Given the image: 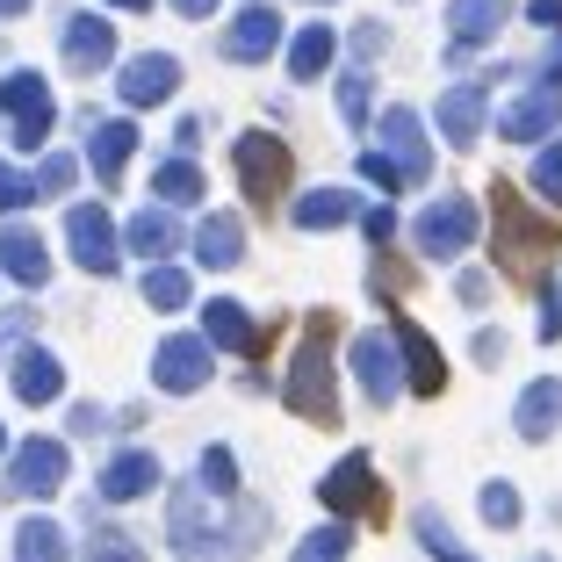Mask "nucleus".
Segmentation results:
<instances>
[{"label":"nucleus","mask_w":562,"mask_h":562,"mask_svg":"<svg viewBox=\"0 0 562 562\" xmlns=\"http://www.w3.org/2000/svg\"><path fill=\"white\" fill-rule=\"evenodd\" d=\"M166 533H173L181 562H246L252 548L267 541V513L246 505V497H210L195 476H188L181 491H173Z\"/></svg>","instance_id":"f257e3e1"},{"label":"nucleus","mask_w":562,"mask_h":562,"mask_svg":"<svg viewBox=\"0 0 562 562\" xmlns=\"http://www.w3.org/2000/svg\"><path fill=\"white\" fill-rule=\"evenodd\" d=\"M555 246H562V224H548L541 210L519 202V188L497 181L491 188V252H497V267H505L513 281H533Z\"/></svg>","instance_id":"f03ea898"},{"label":"nucleus","mask_w":562,"mask_h":562,"mask_svg":"<svg viewBox=\"0 0 562 562\" xmlns=\"http://www.w3.org/2000/svg\"><path fill=\"white\" fill-rule=\"evenodd\" d=\"M331 331H339V317L317 311L296 361H289V412H303L311 426H339V404H331Z\"/></svg>","instance_id":"7ed1b4c3"},{"label":"nucleus","mask_w":562,"mask_h":562,"mask_svg":"<svg viewBox=\"0 0 562 562\" xmlns=\"http://www.w3.org/2000/svg\"><path fill=\"white\" fill-rule=\"evenodd\" d=\"M476 202L469 195H440V202H426L418 210V224H412V246L426 252V260H454V252H469L476 246Z\"/></svg>","instance_id":"20e7f679"},{"label":"nucleus","mask_w":562,"mask_h":562,"mask_svg":"<svg viewBox=\"0 0 562 562\" xmlns=\"http://www.w3.org/2000/svg\"><path fill=\"white\" fill-rule=\"evenodd\" d=\"M232 159H238V188H246L252 202H281V188H289V145H281L274 131H246L232 145Z\"/></svg>","instance_id":"39448f33"},{"label":"nucleus","mask_w":562,"mask_h":562,"mask_svg":"<svg viewBox=\"0 0 562 562\" xmlns=\"http://www.w3.org/2000/svg\"><path fill=\"white\" fill-rule=\"evenodd\" d=\"M317 497H325V513H347V519H382V505H390V491H382L368 454H347V462L317 483Z\"/></svg>","instance_id":"423d86ee"},{"label":"nucleus","mask_w":562,"mask_h":562,"mask_svg":"<svg viewBox=\"0 0 562 562\" xmlns=\"http://www.w3.org/2000/svg\"><path fill=\"white\" fill-rule=\"evenodd\" d=\"M382 159L404 173V188H418L432 173V145H426V123L412 116V109H382Z\"/></svg>","instance_id":"0eeeda50"},{"label":"nucleus","mask_w":562,"mask_h":562,"mask_svg":"<svg viewBox=\"0 0 562 562\" xmlns=\"http://www.w3.org/2000/svg\"><path fill=\"white\" fill-rule=\"evenodd\" d=\"M0 109H8V137H15L22 151H36L44 145V131H50V87L36 80V72H15V80H0Z\"/></svg>","instance_id":"6e6552de"},{"label":"nucleus","mask_w":562,"mask_h":562,"mask_svg":"<svg viewBox=\"0 0 562 562\" xmlns=\"http://www.w3.org/2000/svg\"><path fill=\"white\" fill-rule=\"evenodd\" d=\"M66 246H72V260H80L87 274H116V260H123L116 224H109V210H94V202L66 216Z\"/></svg>","instance_id":"1a4fd4ad"},{"label":"nucleus","mask_w":562,"mask_h":562,"mask_svg":"<svg viewBox=\"0 0 562 562\" xmlns=\"http://www.w3.org/2000/svg\"><path fill=\"white\" fill-rule=\"evenodd\" d=\"M66 469H72V454L58 440L15 447V462H8V497H50L58 483H66Z\"/></svg>","instance_id":"9d476101"},{"label":"nucleus","mask_w":562,"mask_h":562,"mask_svg":"<svg viewBox=\"0 0 562 562\" xmlns=\"http://www.w3.org/2000/svg\"><path fill=\"white\" fill-rule=\"evenodd\" d=\"M151 382H159L166 397H188V390H202L210 382V339H159V353H151Z\"/></svg>","instance_id":"9b49d317"},{"label":"nucleus","mask_w":562,"mask_h":562,"mask_svg":"<svg viewBox=\"0 0 562 562\" xmlns=\"http://www.w3.org/2000/svg\"><path fill=\"white\" fill-rule=\"evenodd\" d=\"M353 375H361V390L375 404H390L404 390V361H397V339L390 331H361L353 339Z\"/></svg>","instance_id":"f8f14e48"},{"label":"nucleus","mask_w":562,"mask_h":562,"mask_svg":"<svg viewBox=\"0 0 562 562\" xmlns=\"http://www.w3.org/2000/svg\"><path fill=\"white\" fill-rule=\"evenodd\" d=\"M173 87H181V58H166V50H145V58H131V66H123L116 94H123V109H159Z\"/></svg>","instance_id":"ddd939ff"},{"label":"nucleus","mask_w":562,"mask_h":562,"mask_svg":"<svg viewBox=\"0 0 562 562\" xmlns=\"http://www.w3.org/2000/svg\"><path fill=\"white\" fill-rule=\"evenodd\" d=\"M555 123H562V87H548V80H541V87H527V94H519L513 109L497 116V131L513 137V145H541Z\"/></svg>","instance_id":"4468645a"},{"label":"nucleus","mask_w":562,"mask_h":562,"mask_svg":"<svg viewBox=\"0 0 562 562\" xmlns=\"http://www.w3.org/2000/svg\"><path fill=\"white\" fill-rule=\"evenodd\" d=\"M390 339H397L404 382H412L418 397H440V390H447V361H440V347H432V339L412 325V317H397V331H390Z\"/></svg>","instance_id":"2eb2a0df"},{"label":"nucleus","mask_w":562,"mask_h":562,"mask_svg":"<svg viewBox=\"0 0 562 562\" xmlns=\"http://www.w3.org/2000/svg\"><path fill=\"white\" fill-rule=\"evenodd\" d=\"M202 339H210V347H224V353H260L267 347L260 325H252V311H246V303H232V296L202 303Z\"/></svg>","instance_id":"dca6fc26"},{"label":"nucleus","mask_w":562,"mask_h":562,"mask_svg":"<svg viewBox=\"0 0 562 562\" xmlns=\"http://www.w3.org/2000/svg\"><path fill=\"white\" fill-rule=\"evenodd\" d=\"M505 15H513V0H454V8H447V30H454V50H447V58H469L476 44H491V36L505 30Z\"/></svg>","instance_id":"f3484780"},{"label":"nucleus","mask_w":562,"mask_h":562,"mask_svg":"<svg viewBox=\"0 0 562 562\" xmlns=\"http://www.w3.org/2000/svg\"><path fill=\"white\" fill-rule=\"evenodd\" d=\"M274 44H281V15L274 8H246V15L224 30V58H238V66H260Z\"/></svg>","instance_id":"a211bd4d"},{"label":"nucleus","mask_w":562,"mask_h":562,"mask_svg":"<svg viewBox=\"0 0 562 562\" xmlns=\"http://www.w3.org/2000/svg\"><path fill=\"white\" fill-rule=\"evenodd\" d=\"M432 116H440V137H447V145L469 151L483 137V87H447Z\"/></svg>","instance_id":"6ab92c4d"},{"label":"nucleus","mask_w":562,"mask_h":562,"mask_svg":"<svg viewBox=\"0 0 562 562\" xmlns=\"http://www.w3.org/2000/svg\"><path fill=\"white\" fill-rule=\"evenodd\" d=\"M109 50H116V36H109L101 15H72L66 22V66L72 72H101V66H109Z\"/></svg>","instance_id":"aec40b11"},{"label":"nucleus","mask_w":562,"mask_h":562,"mask_svg":"<svg viewBox=\"0 0 562 562\" xmlns=\"http://www.w3.org/2000/svg\"><path fill=\"white\" fill-rule=\"evenodd\" d=\"M0 267L22 281V289H36V281H50V252L36 246V232H22V224H0Z\"/></svg>","instance_id":"412c9836"},{"label":"nucleus","mask_w":562,"mask_h":562,"mask_svg":"<svg viewBox=\"0 0 562 562\" xmlns=\"http://www.w3.org/2000/svg\"><path fill=\"white\" fill-rule=\"evenodd\" d=\"M58 390H66V368L50 361L44 347H22V353H15V397H22V404H50Z\"/></svg>","instance_id":"4be33fe9"},{"label":"nucleus","mask_w":562,"mask_h":562,"mask_svg":"<svg viewBox=\"0 0 562 562\" xmlns=\"http://www.w3.org/2000/svg\"><path fill=\"white\" fill-rule=\"evenodd\" d=\"M195 260L202 267H238V260H246V224H238V216H202Z\"/></svg>","instance_id":"5701e85b"},{"label":"nucleus","mask_w":562,"mask_h":562,"mask_svg":"<svg viewBox=\"0 0 562 562\" xmlns=\"http://www.w3.org/2000/svg\"><path fill=\"white\" fill-rule=\"evenodd\" d=\"M513 426H519V440H548L562 426V382H533L527 397H519Z\"/></svg>","instance_id":"b1692460"},{"label":"nucleus","mask_w":562,"mask_h":562,"mask_svg":"<svg viewBox=\"0 0 562 562\" xmlns=\"http://www.w3.org/2000/svg\"><path fill=\"white\" fill-rule=\"evenodd\" d=\"M151 483H159V462H151V454H137V447H123L116 462L101 469V497H145Z\"/></svg>","instance_id":"393cba45"},{"label":"nucleus","mask_w":562,"mask_h":562,"mask_svg":"<svg viewBox=\"0 0 562 562\" xmlns=\"http://www.w3.org/2000/svg\"><path fill=\"white\" fill-rule=\"evenodd\" d=\"M353 216H361V202H353L347 188H311V195L296 202L303 232H331V224H353Z\"/></svg>","instance_id":"a878e982"},{"label":"nucleus","mask_w":562,"mask_h":562,"mask_svg":"<svg viewBox=\"0 0 562 562\" xmlns=\"http://www.w3.org/2000/svg\"><path fill=\"white\" fill-rule=\"evenodd\" d=\"M131 151H137V131H131V123H101V131H94V145H87V166H94L101 181H123Z\"/></svg>","instance_id":"bb28decb"},{"label":"nucleus","mask_w":562,"mask_h":562,"mask_svg":"<svg viewBox=\"0 0 562 562\" xmlns=\"http://www.w3.org/2000/svg\"><path fill=\"white\" fill-rule=\"evenodd\" d=\"M123 246L137 252V260H166V252L181 246V224L166 210H145V216H131V232H123Z\"/></svg>","instance_id":"cd10ccee"},{"label":"nucleus","mask_w":562,"mask_h":562,"mask_svg":"<svg viewBox=\"0 0 562 562\" xmlns=\"http://www.w3.org/2000/svg\"><path fill=\"white\" fill-rule=\"evenodd\" d=\"M15 562H66V533L50 519H22L15 527Z\"/></svg>","instance_id":"c85d7f7f"},{"label":"nucleus","mask_w":562,"mask_h":562,"mask_svg":"<svg viewBox=\"0 0 562 562\" xmlns=\"http://www.w3.org/2000/svg\"><path fill=\"white\" fill-rule=\"evenodd\" d=\"M325 66H331V30H317V22H311V30L289 44V72H296V80H317Z\"/></svg>","instance_id":"c756f323"},{"label":"nucleus","mask_w":562,"mask_h":562,"mask_svg":"<svg viewBox=\"0 0 562 562\" xmlns=\"http://www.w3.org/2000/svg\"><path fill=\"white\" fill-rule=\"evenodd\" d=\"M188 296H195V289H188L181 267H151V274H145V303H151V311H181Z\"/></svg>","instance_id":"7c9ffc66"},{"label":"nucleus","mask_w":562,"mask_h":562,"mask_svg":"<svg viewBox=\"0 0 562 562\" xmlns=\"http://www.w3.org/2000/svg\"><path fill=\"white\" fill-rule=\"evenodd\" d=\"M195 483L210 497H238V462H232V447H210L202 454V469H195Z\"/></svg>","instance_id":"2f4dec72"},{"label":"nucleus","mask_w":562,"mask_h":562,"mask_svg":"<svg viewBox=\"0 0 562 562\" xmlns=\"http://www.w3.org/2000/svg\"><path fill=\"white\" fill-rule=\"evenodd\" d=\"M159 202H202V166L166 159L159 166Z\"/></svg>","instance_id":"473e14b6"},{"label":"nucleus","mask_w":562,"mask_h":562,"mask_svg":"<svg viewBox=\"0 0 562 562\" xmlns=\"http://www.w3.org/2000/svg\"><path fill=\"white\" fill-rule=\"evenodd\" d=\"M412 527H418V541H426V555H440V562H476L462 541H454V533H447V519H440V513H418Z\"/></svg>","instance_id":"72a5a7b5"},{"label":"nucleus","mask_w":562,"mask_h":562,"mask_svg":"<svg viewBox=\"0 0 562 562\" xmlns=\"http://www.w3.org/2000/svg\"><path fill=\"white\" fill-rule=\"evenodd\" d=\"M347 548H353L347 527H317V533L296 541V562H347Z\"/></svg>","instance_id":"f704fd0d"},{"label":"nucleus","mask_w":562,"mask_h":562,"mask_svg":"<svg viewBox=\"0 0 562 562\" xmlns=\"http://www.w3.org/2000/svg\"><path fill=\"white\" fill-rule=\"evenodd\" d=\"M533 188H541V202H548V210H562V137L533 151Z\"/></svg>","instance_id":"c9c22d12"},{"label":"nucleus","mask_w":562,"mask_h":562,"mask_svg":"<svg viewBox=\"0 0 562 562\" xmlns=\"http://www.w3.org/2000/svg\"><path fill=\"white\" fill-rule=\"evenodd\" d=\"M87 562H145V548H137L131 533H116V527H101L94 541H87Z\"/></svg>","instance_id":"e433bc0d"},{"label":"nucleus","mask_w":562,"mask_h":562,"mask_svg":"<svg viewBox=\"0 0 562 562\" xmlns=\"http://www.w3.org/2000/svg\"><path fill=\"white\" fill-rule=\"evenodd\" d=\"M483 519H491V527H519V491L513 483H483Z\"/></svg>","instance_id":"4c0bfd02"},{"label":"nucleus","mask_w":562,"mask_h":562,"mask_svg":"<svg viewBox=\"0 0 562 562\" xmlns=\"http://www.w3.org/2000/svg\"><path fill=\"white\" fill-rule=\"evenodd\" d=\"M72 173H80V159L50 151V159H44V173H36V195H66V188H72Z\"/></svg>","instance_id":"58836bf2"},{"label":"nucleus","mask_w":562,"mask_h":562,"mask_svg":"<svg viewBox=\"0 0 562 562\" xmlns=\"http://www.w3.org/2000/svg\"><path fill=\"white\" fill-rule=\"evenodd\" d=\"M22 202H36V181L15 173V166H0V210H22Z\"/></svg>","instance_id":"ea45409f"},{"label":"nucleus","mask_w":562,"mask_h":562,"mask_svg":"<svg viewBox=\"0 0 562 562\" xmlns=\"http://www.w3.org/2000/svg\"><path fill=\"white\" fill-rule=\"evenodd\" d=\"M339 116H347V123H368V80H361V72L339 87Z\"/></svg>","instance_id":"a19ab883"},{"label":"nucleus","mask_w":562,"mask_h":562,"mask_svg":"<svg viewBox=\"0 0 562 562\" xmlns=\"http://www.w3.org/2000/svg\"><path fill=\"white\" fill-rule=\"evenodd\" d=\"M361 173H368L375 188H404V173H397L390 159H382V151H361Z\"/></svg>","instance_id":"79ce46f5"},{"label":"nucleus","mask_w":562,"mask_h":562,"mask_svg":"<svg viewBox=\"0 0 562 562\" xmlns=\"http://www.w3.org/2000/svg\"><path fill=\"white\" fill-rule=\"evenodd\" d=\"M361 232L375 238V246H390V238H397V216L390 210H361Z\"/></svg>","instance_id":"37998d69"},{"label":"nucleus","mask_w":562,"mask_h":562,"mask_svg":"<svg viewBox=\"0 0 562 562\" xmlns=\"http://www.w3.org/2000/svg\"><path fill=\"white\" fill-rule=\"evenodd\" d=\"M527 15L541 22V30H555V36H562V0H527Z\"/></svg>","instance_id":"c03bdc74"},{"label":"nucleus","mask_w":562,"mask_h":562,"mask_svg":"<svg viewBox=\"0 0 562 562\" xmlns=\"http://www.w3.org/2000/svg\"><path fill=\"white\" fill-rule=\"evenodd\" d=\"M541 339H562V296H541Z\"/></svg>","instance_id":"a18cd8bd"},{"label":"nucleus","mask_w":562,"mask_h":562,"mask_svg":"<svg viewBox=\"0 0 562 562\" xmlns=\"http://www.w3.org/2000/svg\"><path fill=\"white\" fill-rule=\"evenodd\" d=\"M476 361H483V368L505 361V339H497V331H483V339H476Z\"/></svg>","instance_id":"49530a36"},{"label":"nucleus","mask_w":562,"mask_h":562,"mask_svg":"<svg viewBox=\"0 0 562 562\" xmlns=\"http://www.w3.org/2000/svg\"><path fill=\"white\" fill-rule=\"evenodd\" d=\"M173 8H181V15H195V22H202V15H210V8H216V0H173Z\"/></svg>","instance_id":"de8ad7c7"},{"label":"nucleus","mask_w":562,"mask_h":562,"mask_svg":"<svg viewBox=\"0 0 562 562\" xmlns=\"http://www.w3.org/2000/svg\"><path fill=\"white\" fill-rule=\"evenodd\" d=\"M22 8H30V0H0V15H22Z\"/></svg>","instance_id":"09e8293b"},{"label":"nucleus","mask_w":562,"mask_h":562,"mask_svg":"<svg viewBox=\"0 0 562 562\" xmlns=\"http://www.w3.org/2000/svg\"><path fill=\"white\" fill-rule=\"evenodd\" d=\"M116 8H151V0H116Z\"/></svg>","instance_id":"8fccbe9b"},{"label":"nucleus","mask_w":562,"mask_h":562,"mask_svg":"<svg viewBox=\"0 0 562 562\" xmlns=\"http://www.w3.org/2000/svg\"><path fill=\"white\" fill-rule=\"evenodd\" d=\"M0 447H8V432H0Z\"/></svg>","instance_id":"3c124183"},{"label":"nucleus","mask_w":562,"mask_h":562,"mask_svg":"<svg viewBox=\"0 0 562 562\" xmlns=\"http://www.w3.org/2000/svg\"><path fill=\"white\" fill-rule=\"evenodd\" d=\"M533 562H548V555H533Z\"/></svg>","instance_id":"603ef678"}]
</instances>
